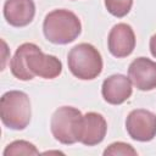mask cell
Segmentation results:
<instances>
[{
    "label": "cell",
    "instance_id": "cell-1",
    "mask_svg": "<svg viewBox=\"0 0 156 156\" xmlns=\"http://www.w3.org/2000/svg\"><path fill=\"white\" fill-rule=\"evenodd\" d=\"M11 73L20 80H30L35 76L54 79L62 72V62L54 55L44 54L33 43L20 45L10 62Z\"/></svg>",
    "mask_w": 156,
    "mask_h": 156
},
{
    "label": "cell",
    "instance_id": "cell-2",
    "mask_svg": "<svg viewBox=\"0 0 156 156\" xmlns=\"http://www.w3.org/2000/svg\"><path fill=\"white\" fill-rule=\"evenodd\" d=\"M43 32L50 43L65 45L74 41L79 37L82 23L74 12L66 9H57L45 16Z\"/></svg>",
    "mask_w": 156,
    "mask_h": 156
},
{
    "label": "cell",
    "instance_id": "cell-3",
    "mask_svg": "<svg viewBox=\"0 0 156 156\" xmlns=\"http://www.w3.org/2000/svg\"><path fill=\"white\" fill-rule=\"evenodd\" d=\"M0 117L4 126L10 129L27 128L32 117L29 96L21 90L6 91L0 99Z\"/></svg>",
    "mask_w": 156,
    "mask_h": 156
},
{
    "label": "cell",
    "instance_id": "cell-4",
    "mask_svg": "<svg viewBox=\"0 0 156 156\" xmlns=\"http://www.w3.org/2000/svg\"><path fill=\"white\" fill-rule=\"evenodd\" d=\"M67 65L71 73L82 80L95 79L104 67L101 54L89 43H80L73 46L67 55Z\"/></svg>",
    "mask_w": 156,
    "mask_h": 156
},
{
    "label": "cell",
    "instance_id": "cell-5",
    "mask_svg": "<svg viewBox=\"0 0 156 156\" xmlns=\"http://www.w3.org/2000/svg\"><path fill=\"white\" fill-rule=\"evenodd\" d=\"M83 115L73 106H61L51 116L50 129L54 138L65 145L79 141Z\"/></svg>",
    "mask_w": 156,
    "mask_h": 156
},
{
    "label": "cell",
    "instance_id": "cell-6",
    "mask_svg": "<svg viewBox=\"0 0 156 156\" xmlns=\"http://www.w3.org/2000/svg\"><path fill=\"white\" fill-rule=\"evenodd\" d=\"M126 129L133 140L150 141L156 136V115L145 108L133 110L127 116Z\"/></svg>",
    "mask_w": 156,
    "mask_h": 156
},
{
    "label": "cell",
    "instance_id": "cell-7",
    "mask_svg": "<svg viewBox=\"0 0 156 156\" xmlns=\"http://www.w3.org/2000/svg\"><path fill=\"white\" fill-rule=\"evenodd\" d=\"M135 34L127 23L115 24L107 37V48L112 56L123 58L129 56L135 48Z\"/></svg>",
    "mask_w": 156,
    "mask_h": 156
},
{
    "label": "cell",
    "instance_id": "cell-8",
    "mask_svg": "<svg viewBox=\"0 0 156 156\" xmlns=\"http://www.w3.org/2000/svg\"><path fill=\"white\" fill-rule=\"evenodd\" d=\"M128 77L133 85L141 90L149 91L156 88V62L147 57H136L128 67Z\"/></svg>",
    "mask_w": 156,
    "mask_h": 156
},
{
    "label": "cell",
    "instance_id": "cell-9",
    "mask_svg": "<svg viewBox=\"0 0 156 156\" xmlns=\"http://www.w3.org/2000/svg\"><path fill=\"white\" fill-rule=\"evenodd\" d=\"M133 93V83L124 74H112L102 82L101 94L106 102L121 105L127 101Z\"/></svg>",
    "mask_w": 156,
    "mask_h": 156
},
{
    "label": "cell",
    "instance_id": "cell-10",
    "mask_svg": "<svg viewBox=\"0 0 156 156\" xmlns=\"http://www.w3.org/2000/svg\"><path fill=\"white\" fill-rule=\"evenodd\" d=\"M107 122L105 117L98 112H87L82 118L79 143L87 146L100 144L106 135Z\"/></svg>",
    "mask_w": 156,
    "mask_h": 156
},
{
    "label": "cell",
    "instance_id": "cell-11",
    "mask_svg": "<svg viewBox=\"0 0 156 156\" xmlns=\"http://www.w3.org/2000/svg\"><path fill=\"white\" fill-rule=\"evenodd\" d=\"M35 16V4L33 0H5L4 17L12 27H26Z\"/></svg>",
    "mask_w": 156,
    "mask_h": 156
},
{
    "label": "cell",
    "instance_id": "cell-12",
    "mask_svg": "<svg viewBox=\"0 0 156 156\" xmlns=\"http://www.w3.org/2000/svg\"><path fill=\"white\" fill-rule=\"evenodd\" d=\"M17 155H39V150L35 147L34 144L27 140H15L5 147L4 156H17Z\"/></svg>",
    "mask_w": 156,
    "mask_h": 156
},
{
    "label": "cell",
    "instance_id": "cell-13",
    "mask_svg": "<svg viewBox=\"0 0 156 156\" xmlns=\"http://www.w3.org/2000/svg\"><path fill=\"white\" fill-rule=\"evenodd\" d=\"M105 6L112 16L122 18L132 10L133 0H105Z\"/></svg>",
    "mask_w": 156,
    "mask_h": 156
},
{
    "label": "cell",
    "instance_id": "cell-14",
    "mask_svg": "<svg viewBox=\"0 0 156 156\" xmlns=\"http://www.w3.org/2000/svg\"><path fill=\"white\" fill-rule=\"evenodd\" d=\"M104 155L105 156H135L138 155L136 150L123 141H116L110 144L105 150H104Z\"/></svg>",
    "mask_w": 156,
    "mask_h": 156
},
{
    "label": "cell",
    "instance_id": "cell-15",
    "mask_svg": "<svg viewBox=\"0 0 156 156\" xmlns=\"http://www.w3.org/2000/svg\"><path fill=\"white\" fill-rule=\"evenodd\" d=\"M149 46H150V52H151V55L156 58V34H154V35L150 38Z\"/></svg>",
    "mask_w": 156,
    "mask_h": 156
}]
</instances>
